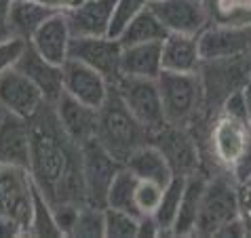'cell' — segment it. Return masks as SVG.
Instances as JSON below:
<instances>
[{
	"instance_id": "obj_43",
	"label": "cell",
	"mask_w": 251,
	"mask_h": 238,
	"mask_svg": "<svg viewBox=\"0 0 251 238\" xmlns=\"http://www.w3.org/2000/svg\"><path fill=\"white\" fill-rule=\"evenodd\" d=\"M34 2L45 4L51 11H55V13H66L70 9H74V6H78L82 0H34Z\"/></svg>"
},
{
	"instance_id": "obj_39",
	"label": "cell",
	"mask_w": 251,
	"mask_h": 238,
	"mask_svg": "<svg viewBox=\"0 0 251 238\" xmlns=\"http://www.w3.org/2000/svg\"><path fill=\"white\" fill-rule=\"evenodd\" d=\"M230 177H232L236 184H241V181H245L251 177V143L247 145V150L241 154L239 160L232 165V169L228 171Z\"/></svg>"
},
{
	"instance_id": "obj_32",
	"label": "cell",
	"mask_w": 251,
	"mask_h": 238,
	"mask_svg": "<svg viewBox=\"0 0 251 238\" xmlns=\"http://www.w3.org/2000/svg\"><path fill=\"white\" fill-rule=\"evenodd\" d=\"M70 236H89V238L103 236V209L80 205L78 217H76V223Z\"/></svg>"
},
{
	"instance_id": "obj_17",
	"label": "cell",
	"mask_w": 251,
	"mask_h": 238,
	"mask_svg": "<svg viewBox=\"0 0 251 238\" xmlns=\"http://www.w3.org/2000/svg\"><path fill=\"white\" fill-rule=\"evenodd\" d=\"M0 163L30 169V124H27V118L2 112V118H0Z\"/></svg>"
},
{
	"instance_id": "obj_24",
	"label": "cell",
	"mask_w": 251,
	"mask_h": 238,
	"mask_svg": "<svg viewBox=\"0 0 251 238\" xmlns=\"http://www.w3.org/2000/svg\"><path fill=\"white\" fill-rule=\"evenodd\" d=\"M125 167H127L137 179H150L160 186H167L176 177L169 163H167L165 154L150 142L139 145L135 152H131V156L125 160Z\"/></svg>"
},
{
	"instance_id": "obj_23",
	"label": "cell",
	"mask_w": 251,
	"mask_h": 238,
	"mask_svg": "<svg viewBox=\"0 0 251 238\" xmlns=\"http://www.w3.org/2000/svg\"><path fill=\"white\" fill-rule=\"evenodd\" d=\"M51 15H55V11H51L45 4L34 2V0H9L6 2L4 22L11 36L30 40L32 34Z\"/></svg>"
},
{
	"instance_id": "obj_38",
	"label": "cell",
	"mask_w": 251,
	"mask_h": 238,
	"mask_svg": "<svg viewBox=\"0 0 251 238\" xmlns=\"http://www.w3.org/2000/svg\"><path fill=\"white\" fill-rule=\"evenodd\" d=\"M236 198H239V217L245 226V234L251 236V177L236 184Z\"/></svg>"
},
{
	"instance_id": "obj_5",
	"label": "cell",
	"mask_w": 251,
	"mask_h": 238,
	"mask_svg": "<svg viewBox=\"0 0 251 238\" xmlns=\"http://www.w3.org/2000/svg\"><path fill=\"white\" fill-rule=\"evenodd\" d=\"M110 85L114 87V91L123 99L125 106H127V110L133 114V118L148 133V139L152 133H156L167 124L156 80L133 78V76H116V80H112Z\"/></svg>"
},
{
	"instance_id": "obj_44",
	"label": "cell",
	"mask_w": 251,
	"mask_h": 238,
	"mask_svg": "<svg viewBox=\"0 0 251 238\" xmlns=\"http://www.w3.org/2000/svg\"><path fill=\"white\" fill-rule=\"evenodd\" d=\"M6 2H9V0H0V38H4V36H11V34H9V30H6V22H4Z\"/></svg>"
},
{
	"instance_id": "obj_36",
	"label": "cell",
	"mask_w": 251,
	"mask_h": 238,
	"mask_svg": "<svg viewBox=\"0 0 251 238\" xmlns=\"http://www.w3.org/2000/svg\"><path fill=\"white\" fill-rule=\"evenodd\" d=\"M218 112H220V114H224V116H228V118H234V120L245 122V124L251 122L249 110H247V103H245V97H243L241 89L234 91V93H230L226 99L220 103Z\"/></svg>"
},
{
	"instance_id": "obj_1",
	"label": "cell",
	"mask_w": 251,
	"mask_h": 238,
	"mask_svg": "<svg viewBox=\"0 0 251 238\" xmlns=\"http://www.w3.org/2000/svg\"><path fill=\"white\" fill-rule=\"evenodd\" d=\"M30 124V177L51 205H85L80 148L68 139L55 116L53 103H43Z\"/></svg>"
},
{
	"instance_id": "obj_27",
	"label": "cell",
	"mask_w": 251,
	"mask_h": 238,
	"mask_svg": "<svg viewBox=\"0 0 251 238\" xmlns=\"http://www.w3.org/2000/svg\"><path fill=\"white\" fill-rule=\"evenodd\" d=\"M135 186H137V177L123 165L121 169H118V173L114 175L110 188H108L106 207L137 215V209H135Z\"/></svg>"
},
{
	"instance_id": "obj_29",
	"label": "cell",
	"mask_w": 251,
	"mask_h": 238,
	"mask_svg": "<svg viewBox=\"0 0 251 238\" xmlns=\"http://www.w3.org/2000/svg\"><path fill=\"white\" fill-rule=\"evenodd\" d=\"M211 24L251 25V0H205Z\"/></svg>"
},
{
	"instance_id": "obj_21",
	"label": "cell",
	"mask_w": 251,
	"mask_h": 238,
	"mask_svg": "<svg viewBox=\"0 0 251 238\" xmlns=\"http://www.w3.org/2000/svg\"><path fill=\"white\" fill-rule=\"evenodd\" d=\"M163 55V72H179V74H197L201 68L199 40L192 34L169 32L160 43Z\"/></svg>"
},
{
	"instance_id": "obj_9",
	"label": "cell",
	"mask_w": 251,
	"mask_h": 238,
	"mask_svg": "<svg viewBox=\"0 0 251 238\" xmlns=\"http://www.w3.org/2000/svg\"><path fill=\"white\" fill-rule=\"evenodd\" d=\"M82 181H85V205L106 209V194L114 175L123 167L103 145L91 139L80 148Z\"/></svg>"
},
{
	"instance_id": "obj_35",
	"label": "cell",
	"mask_w": 251,
	"mask_h": 238,
	"mask_svg": "<svg viewBox=\"0 0 251 238\" xmlns=\"http://www.w3.org/2000/svg\"><path fill=\"white\" fill-rule=\"evenodd\" d=\"M27 48V40L19 36H4L0 38V76L9 70H15L19 59L24 57Z\"/></svg>"
},
{
	"instance_id": "obj_47",
	"label": "cell",
	"mask_w": 251,
	"mask_h": 238,
	"mask_svg": "<svg viewBox=\"0 0 251 238\" xmlns=\"http://www.w3.org/2000/svg\"><path fill=\"white\" fill-rule=\"evenodd\" d=\"M0 118H2V110H0Z\"/></svg>"
},
{
	"instance_id": "obj_15",
	"label": "cell",
	"mask_w": 251,
	"mask_h": 238,
	"mask_svg": "<svg viewBox=\"0 0 251 238\" xmlns=\"http://www.w3.org/2000/svg\"><path fill=\"white\" fill-rule=\"evenodd\" d=\"M53 110L59 120V127L64 129L68 139L74 145L82 148L87 142L95 139L97 120H100V110L97 108H91L87 103H82L64 93L53 103Z\"/></svg>"
},
{
	"instance_id": "obj_33",
	"label": "cell",
	"mask_w": 251,
	"mask_h": 238,
	"mask_svg": "<svg viewBox=\"0 0 251 238\" xmlns=\"http://www.w3.org/2000/svg\"><path fill=\"white\" fill-rule=\"evenodd\" d=\"M146 6H148V0H116L108 36L118 38L123 34L125 27L131 24V19H133L139 11H144Z\"/></svg>"
},
{
	"instance_id": "obj_48",
	"label": "cell",
	"mask_w": 251,
	"mask_h": 238,
	"mask_svg": "<svg viewBox=\"0 0 251 238\" xmlns=\"http://www.w3.org/2000/svg\"><path fill=\"white\" fill-rule=\"evenodd\" d=\"M249 133H251V122H249Z\"/></svg>"
},
{
	"instance_id": "obj_49",
	"label": "cell",
	"mask_w": 251,
	"mask_h": 238,
	"mask_svg": "<svg viewBox=\"0 0 251 238\" xmlns=\"http://www.w3.org/2000/svg\"><path fill=\"white\" fill-rule=\"evenodd\" d=\"M249 59H251V53H249Z\"/></svg>"
},
{
	"instance_id": "obj_18",
	"label": "cell",
	"mask_w": 251,
	"mask_h": 238,
	"mask_svg": "<svg viewBox=\"0 0 251 238\" xmlns=\"http://www.w3.org/2000/svg\"><path fill=\"white\" fill-rule=\"evenodd\" d=\"M30 47L38 55H43L47 61L57 66H64L68 59L70 43H72V34L68 27L66 13H55L47 19V22L32 34V38L27 40Z\"/></svg>"
},
{
	"instance_id": "obj_6",
	"label": "cell",
	"mask_w": 251,
	"mask_h": 238,
	"mask_svg": "<svg viewBox=\"0 0 251 238\" xmlns=\"http://www.w3.org/2000/svg\"><path fill=\"white\" fill-rule=\"evenodd\" d=\"M249 74H251L249 55L201 61L199 78H201V85H203L205 106H207L209 114H215L220 103L224 101L230 93L243 89L245 80L249 78Z\"/></svg>"
},
{
	"instance_id": "obj_37",
	"label": "cell",
	"mask_w": 251,
	"mask_h": 238,
	"mask_svg": "<svg viewBox=\"0 0 251 238\" xmlns=\"http://www.w3.org/2000/svg\"><path fill=\"white\" fill-rule=\"evenodd\" d=\"M78 211H80V205H76V202H57V205H53V217H55V223H57L61 236L72 234Z\"/></svg>"
},
{
	"instance_id": "obj_19",
	"label": "cell",
	"mask_w": 251,
	"mask_h": 238,
	"mask_svg": "<svg viewBox=\"0 0 251 238\" xmlns=\"http://www.w3.org/2000/svg\"><path fill=\"white\" fill-rule=\"evenodd\" d=\"M116 0H82L78 6L66 11L72 36H108Z\"/></svg>"
},
{
	"instance_id": "obj_8",
	"label": "cell",
	"mask_w": 251,
	"mask_h": 238,
	"mask_svg": "<svg viewBox=\"0 0 251 238\" xmlns=\"http://www.w3.org/2000/svg\"><path fill=\"white\" fill-rule=\"evenodd\" d=\"M148 142L154 143L165 154L173 175L190 177L194 173H203V150H201L192 129L167 122L163 129L152 133Z\"/></svg>"
},
{
	"instance_id": "obj_14",
	"label": "cell",
	"mask_w": 251,
	"mask_h": 238,
	"mask_svg": "<svg viewBox=\"0 0 251 238\" xmlns=\"http://www.w3.org/2000/svg\"><path fill=\"white\" fill-rule=\"evenodd\" d=\"M43 103L45 97L40 89L19 70H9L0 76V110L2 112L32 118L43 108Z\"/></svg>"
},
{
	"instance_id": "obj_12",
	"label": "cell",
	"mask_w": 251,
	"mask_h": 238,
	"mask_svg": "<svg viewBox=\"0 0 251 238\" xmlns=\"http://www.w3.org/2000/svg\"><path fill=\"white\" fill-rule=\"evenodd\" d=\"M123 45L112 36H72L68 57L97 70L112 82L118 76Z\"/></svg>"
},
{
	"instance_id": "obj_3",
	"label": "cell",
	"mask_w": 251,
	"mask_h": 238,
	"mask_svg": "<svg viewBox=\"0 0 251 238\" xmlns=\"http://www.w3.org/2000/svg\"><path fill=\"white\" fill-rule=\"evenodd\" d=\"M95 139L123 165L131 156V152H135L139 145L148 143V133L127 110L114 87H110L108 99L100 108Z\"/></svg>"
},
{
	"instance_id": "obj_46",
	"label": "cell",
	"mask_w": 251,
	"mask_h": 238,
	"mask_svg": "<svg viewBox=\"0 0 251 238\" xmlns=\"http://www.w3.org/2000/svg\"><path fill=\"white\" fill-rule=\"evenodd\" d=\"M154 2H160V0H148V4H154Z\"/></svg>"
},
{
	"instance_id": "obj_31",
	"label": "cell",
	"mask_w": 251,
	"mask_h": 238,
	"mask_svg": "<svg viewBox=\"0 0 251 238\" xmlns=\"http://www.w3.org/2000/svg\"><path fill=\"white\" fill-rule=\"evenodd\" d=\"M137 217L118 209H103V236L106 238H131L137 236Z\"/></svg>"
},
{
	"instance_id": "obj_7",
	"label": "cell",
	"mask_w": 251,
	"mask_h": 238,
	"mask_svg": "<svg viewBox=\"0 0 251 238\" xmlns=\"http://www.w3.org/2000/svg\"><path fill=\"white\" fill-rule=\"evenodd\" d=\"M251 143L249 124L228 118L220 112L209 118L207 127V154L215 171H230L239 156Z\"/></svg>"
},
{
	"instance_id": "obj_10",
	"label": "cell",
	"mask_w": 251,
	"mask_h": 238,
	"mask_svg": "<svg viewBox=\"0 0 251 238\" xmlns=\"http://www.w3.org/2000/svg\"><path fill=\"white\" fill-rule=\"evenodd\" d=\"M0 215L13 217L30 236L32 223V177L22 167L0 163Z\"/></svg>"
},
{
	"instance_id": "obj_50",
	"label": "cell",
	"mask_w": 251,
	"mask_h": 238,
	"mask_svg": "<svg viewBox=\"0 0 251 238\" xmlns=\"http://www.w3.org/2000/svg\"><path fill=\"white\" fill-rule=\"evenodd\" d=\"M201 2H205V0H201Z\"/></svg>"
},
{
	"instance_id": "obj_22",
	"label": "cell",
	"mask_w": 251,
	"mask_h": 238,
	"mask_svg": "<svg viewBox=\"0 0 251 238\" xmlns=\"http://www.w3.org/2000/svg\"><path fill=\"white\" fill-rule=\"evenodd\" d=\"M160 72H163L160 43H142V45L123 47L118 76H133V78L156 80Z\"/></svg>"
},
{
	"instance_id": "obj_40",
	"label": "cell",
	"mask_w": 251,
	"mask_h": 238,
	"mask_svg": "<svg viewBox=\"0 0 251 238\" xmlns=\"http://www.w3.org/2000/svg\"><path fill=\"white\" fill-rule=\"evenodd\" d=\"M137 236H152V238L163 236L154 215H139L137 217Z\"/></svg>"
},
{
	"instance_id": "obj_26",
	"label": "cell",
	"mask_w": 251,
	"mask_h": 238,
	"mask_svg": "<svg viewBox=\"0 0 251 238\" xmlns=\"http://www.w3.org/2000/svg\"><path fill=\"white\" fill-rule=\"evenodd\" d=\"M169 34V30L163 25V22L156 17V13L150 9V4L144 11L131 19V24L125 27L118 36L123 47L127 45H142V43H163V38Z\"/></svg>"
},
{
	"instance_id": "obj_25",
	"label": "cell",
	"mask_w": 251,
	"mask_h": 238,
	"mask_svg": "<svg viewBox=\"0 0 251 238\" xmlns=\"http://www.w3.org/2000/svg\"><path fill=\"white\" fill-rule=\"evenodd\" d=\"M205 181H207V173H194L190 177H186L182 202H179V211L176 221H173L171 236H194L201 198H203L205 192Z\"/></svg>"
},
{
	"instance_id": "obj_45",
	"label": "cell",
	"mask_w": 251,
	"mask_h": 238,
	"mask_svg": "<svg viewBox=\"0 0 251 238\" xmlns=\"http://www.w3.org/2000/svg\"><path fill=\"white\" fill-rule=\"evenodd\" d=\"M241 93H243V97H245V103H247V110H249V118H251V74H249V78L245 80V85H243Z\"/></svg>"
},
{
	"instance_id": "obj_41",
	"label": "cell",
	"mask_w": 251,
	"mask_h": 238,
	"mask_svg": "<svg viewBox=\"0 0 251 238\" xmlns=\"http://www.w3.org/2000/svg\"><path fill=\"white\" fill-rule=\"evenodd\" d=\"M11 236H25L24 228L9 215H0V238H11Z\"/></svg>"
},
{
	"instance_id": "obj_2",
	"label": "cell",
	"mask_w": 251,
	"mask_h": 238,
	"mask_svg": "<svg viewBox=\"0 0 251 238\" xmlns=\"http://www.w3.org/2000/svg\"><path fill=\"white\" fill-rule=\"evenodd\" d=\"M163 112L169 124L194 129L203 118H211L207 112L205 93L197 74L160 72L156 78Z\"/></svg>"
},
{
	"instance_id": "obj_28",
	"label": "cell",
	"mask_w": 251,
	"mask_h": 238,
	"mask_svg": "<svg viewBox=\"0 0 251 238\" xmlns=\"http://www.w3.org/2000/svg\"><path fill=\"white\" fill-rule=\"evenodd\" d=\"M184 186H186V177L176 175V177L163 188V196H160V202L154 211V219L160 226L163 236H171L173 221H176L177 211H179V202H182Z\"/></svg>"
},
{
	"instance_id": "obj_20",
	"label": "cell",
	"mask_w": 251,
	"mask_h": 238,
	"mask_svg": "<svg viewBox=\"0 0 251 238\" xmlns=\"http://www.w3.org/2000/svg\"><path fill=\"white\" fill-rule=\"evenodd\" d=\"M15 70L25 74L40 89L47 103H55L64 95V70H61V66L47 61L43 55H38L34 51L30 43H27L24 57L19 59Z\"/></svg>"
},
{
	"instance_id": "obj_42",
	"label": "cell",
	"mask_w": 251,
	"mask_h": 238,
	"mask_svg": "<svg viewBox=\"0 0 251 238\" xmlns=\"http://www.w3.org/2000/svg\"><path fill=\"white\" fill-rule=\"evenodd\" d=\"M215 236H247V234H245V226H243L241 217H234V219L224 223Z\"/></svg>"
},
{
	"instance_id": "obj_30",
	"label": "cell",
	"mask_w": 251,
	"mask_h": 238,
	"mask_svg": "<svg viewBox=\"0 0 251 238\" xmlns=\"http://www.w3.org/2000/svg\"><path fill=\"white\" fill-rule=\"evenodd\" d=\"M30 236H61L53 217V205L32 181V223Z\"/></svg>"
},
{
	"instance_id": "obj_34",
	"label": "cell",
	"mask_w": 251,
	"mask_h": 238,
	"mask_svg": "<svg viewBox=\"0 0 251 238\" xmlns=\"http://www.w3.org/2000/svg\"><path fill=\"white\" fill-rule=\"evenodd\" d=\"M163 188L156 181L150 179H137L135 186V209L137 215H154L160 196H163Z\"/></svg>"
},
{
	"instance_id": "obj_4",
	"label": "cell",
	"mask_w": 251,
	"mask_h": 238,
	"mask_svg": "<svg viewBox=\"0 0 251 238\" xmlns=\"http://www.w3.org/2000/svg\"><path fill=\"white\" fill-rule=\"evenodd\" d=\"M234 217H239L236 181L230 177L228 171L209 173L203 198H201L194 236H215L218 230Z\"/></svg>"
},
{
	"instance_id": "obj_13",
	"label": "cell",
	"mask_w": 251,
	"mask_h": 238,
	"mask_svg": "<svg viewBox=\"0 0 251 238\" xmlns=\"http://www.w3.org/2000/svg\"><path fill=\"white\" fill-rule=\"evenodd\" d=\"M61 70H64V93L66 95L97 110L103 106V101L110 95V87H112L106 76H101L97 70L80 64L76 59H70V57L61 66Z\"/></svg>"
},
{
	"instance_id": "obj_11",
	"label": "cell",
	"mask_w": 251,
	"mask_h": 238,
	"mask_svg": "<svg viewBox=\"0 0 251 238\" xmlns=\"http://www.w3.org/2000/svg\"><path fill=\"white\" fill-rule=\"evenodd\" d=\"M199 53L203 61L228 59L251 53V25L209 24L197 34Z\"/></svg>"
},
{
	"instance_id": "obj_16",
	"label": "cell",
	"mask_w": 251,
	"mask_h": 238,
	"mask_svg": "<svg viewBox=\"0 0 251 238\" xmlns=\"http://www.w3.org/2000/svg\"><path fill=\"white\" fill-rule=\"evenodd\" d=\"M150 9L169 32L197 36L205 25L211 24L207 6L201 0H160L150 4Z\"/></svg>"
}]
</instances>
